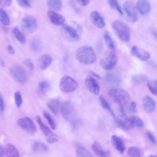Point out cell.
<instances>
[{
  "label": "cell",
  "mask_w": 157,
  "mask_h": 157,
  "mask_svg": "<svg viewBox=\"0 0 157 157\" xmlns=\"http://www.w3.org/2000/svg\"><path fill=\"white\" fill-rule=\"evenodd\" d=\"M75 57L80 63L86 65H90L94 63L97 57L92 47L88 45L82 46L77 51Z\"/></svg>",
  "instance_id": "6da1fadb"
},
{
  "label": "cell",
  "mask_w": 157,
  "mask_h": 157,
  "mask_svg": "<svg viewBox=\"0 0 157 157\" xmlns=\"http://www.w3.org/2000/svg\"><path fill=\"white\" fill-rule=\"evenodd\" d=\"M112 28L114 33L119 39L122 41L128 42L130 37L129 29L123 22L116 21L113 22Z\"/></svg>",
  "instance_id": "7a4b0ae2"
},
{
  "label": "cell",
  "mask_w": 157,
  "mask_h": 157,
  "mask_svg": "<svg viewBox=\"0 0 157 157\" xmlns=\"http://www.w3.org/2000/svg\"><path fill=\"white\" fill-rule=\"evenodd\" d=\"M109 97L116 102L123 105L129 103L130 96L125 90L121 88H115L110 90L109 92Z\"/></svg>",
  "instance_id": "3957f363"
},
{
  "label": "cell",
  "mask_w": 157,
  "mask_h": 157,
  "mask_svg": "<svg viewBox=\"0 0 157 157\" xmlns=\"http://www.w3.org/2000/svg\"><path fill=\"white\" fill-rule=\"evenodd\" d=\"M77 82L68 75H64L61 78L59 83V87L61 90L66 93H71L77 88Z\"/></svg>",
  "instance_id": "277c9868"
},
{
  "label": "cell",
  "mask_w": 157,
  "mask_h": 157,
  "mask_svg": "<svg viewBox=\"0 0 157 157\" xmlns=\"http://www.w3.org/2000/svg\"><path fill=\"white\" fill-rule=\"evenodd\" d=\"M61 26V34L65 40L70 42H75L79 39V34L75 28L65 23Z\"/></svg>",
  "instance_id": "5b68a950"
},
{
  "label": "cell",
  "mask_w": 157,
  "mask_h": 157,
  "mask_svg": "<svg viewBox=\"0 0 157 157\" xmlns=\"http://www.w3.org/2000/svg\"><path fill=\"white\" fill-rule=\"evenodd\" d=\"M123 8L128 21L132 23L136 22L137 19V14L133 3L131 1H127L124 3Z\"/></svg>",
  "instance_id": "8992f818"
},
{
  "label": "cell",
  "mask_w": 157,
  "mask_h": 157,
  "mask_svg": "<svg viewBox=\"0 0 157 157\" xmlns=\"http://www.w3.org/2000/svg\"><path fill=\"white\" fill-rule=\"evenodd\" d=\"M121 114L118 117L115 115L114 113L112 114L117 123L122 128L126 129H131L134 127V125L130 118L126 116L122 108L120 109Z\"/></svg>",
  "instance_id": "52a82bcc"
},
{
  "label": "cell",
  "mask_w": 157,
  "mask_h": 157,
  "mask_svg": "<svg viewBox=\"0 0 157 157\" xmlns=\"http://www.w3.org/2000/svg\"><path fill=\"white\" fill-rule=\"evenodd\" d=\"M118 61L117 55L110 52L105 57L101 59L99 62L101 67L104 69L109 70L113 69L116 65Z\"/></svg>",
  "instance_id": "ba28073f"
},
{
  "label": "cell",
  "mask_w": 157,
  "mask_h": 157,
  "mask_svg": "<svg viewBox=\"0 0 157 157\" xmlns=\"http://www.w3.org/2000/svg\"><path fill=\"white\" fill-rule=\"evenodd\" d=\"M17 123L21 128L31 133H34L36 131V126L32 120L28 117H24L19 119Z\"/></svg>",
  "instance_id": "9c48e42d"
},
{
  "label": "cell",
  "mask_w": 157,
  "mask_h": 157,
  "mask_svg": "<svg viewBox=\"0 0 157 157\" xmlns=\"http://www.w3.org/2000/svg\"><path fill=\"white\" fill-rule=\"evenodd\" d=\"M10 71L13 77L19 82L24 83L27 80V76L26 72L19 66H12L10 69Z\"/></svg>",
  "instance_id": "30bf717a"
},
{
  "label": "cell",
  "mask_w": 157,
  "mask_h": 157,
  "mask_svg": "<svg viewBox=\"0 0 157 157\" xmlns=\"http://www.w3.org/2000/svg\"><path fill=\"white\" fill-rule=\"evenodd\" d=\"M130 53L132 56L143 61H147L150 57V54L148 52L136 46L132 47Z\"/></svg>",
  "instance_id": "8fae6325"
},
{
  "label": "cell",
  "mask_w": 157,
  "mask_h": 157,
  "mask_svg": "<svg viewBox=\"0 0 157 157\" xmlns=\"http://www.w3.org/2000/svg\"><path fill=\"white\" fill-rule=\"evenodd\" d=\"M85 84L88 90L91 93L98 95L99 93V87L97 81L94 78L88 76L85 80Z\"/></svg>",
  "instance_id": "7c38bea8"
},
{
  "label": "cell",
  "mask_w": 157,
  "mask_h": 157,
  "mask_svg": "<svg viewBox=\"0 0 157 157\" xmlns=\"http://www.w3.org/2000/svg\"><path fill=\"white\" fill-rule=\"evenodd\" d=\"M74 110L73 105L70 101H65L61 104L60 110L63 117L66 120L68 121L70 119Z\"/></svg>",
  "instance_id": "4fadbf2b"
},
{
  "label": "cell",
  "mask_w": 157,
  "mask_h": 157,
  "mask_svg": "<svg viewBox=\"0 0 157 157\" xmlns=\"http://www.w3.org/2000/svg\"><path fill=\"white\" fill-rule=\"evenodd\" d=\"M21 25L23 29L29 33L34 32L37 27L36 20L33 18L29 17L23 18L21 20Z\"/></svg>",
  "instance_id": "5bb4252c"
},
{
  "label": "cell",
  "mask_w": 157,
  "mask_h": 157,
  "mask_svg": "<svg viewBox=\"0 0 157 157\" xmlns=\"http://www.w3.org/2000/svg\"><path fill=\"white\" fill-rule=\"evenodd\" d=\"M90 18L93 24L97 27L101 29L105 26V20L98 11L96 10L92 11L90 14Z\"/></svg>",
  "instance_id": "9a60e30c"
},
{
  "label": "cell",
  "mask_w": 157,
  "mask_h": 157,
  "mask_svg": "<svg viewBox=\"0 0 157 157\" xmlns=\"http://www.w3.org/2000/svg\"><path fill=\"white\" fill-rule=\"evenodd\" d=\"M48 15L51 22L57 26L62 25L64 23V17L55 11L51 10L48 12Z\"/></svg>",
  "instance_id": "2e32d148"
},
{
  "label": "cell",
  "mask_w": 157,
  "mask_h": 157,
  "mask_svg": "<svg viewBox=\"0 0 157 157\" xmlns=\"http://www.w3.org/2000/svg\"><path fill=\"white\" fill-rule=\"evenodd\" d=\"M136 7L141 14L146 15L149 13L151 6L148 0H139L136 3Z\"/></svg>",
  "instance_id": "e0dca14e"
},
{
  "label": "cell",
  "mask_w": 157,
  "mask_h": 157,
  "mask_svg": "<svg viewBox=\"0 0 157 157\" xmlns=\"http://www.w3.org/2000/svg\"><path fill=\"white\" fill-rule=\"evenodd\" d=\"M143 104L144 108L147 113H151L155 109L156 104L154 101L150 97L146 96L144 97L143 100Z\"/></svg>",
  "instance_id": "ac0fdd59"
},
{
  "label": "cell",
  "mask_w": 157,
  "mask_h": 157,
  "mask_svg": "<svg viewBox=\"0 0 157 157\" xmlns=\"http://www.w3.org/2000/svg\"><path fill=\"white\" fill-rule=\"evenodd\" d=\"M112 142L115 148L120 152L123 153L126 148L123 140L116 135H114L111 137Z\"/></svg>",
  "instance_id": "d6986e66"
},
{
  "label": "cell",
  "mask_w": 157,
  "mask_h": 157,
  "mask_svg": "<svg viewBox=\"0 0 157 157\" xmlns=\"http://www.w3.org/2000/svg\"><path fill=\"white\" fill-rule=\"evenodd\" d=\"M92 147L94 153L98 156L105 157H108L110 155L109 151L105 150L102 146L97 141L94 142Z\"/></svg>",
  "instance_id": "ffe728a7"
},
{
  "label": "cell",
  "mask_w": 157,
  "mask_h": 157,
  "mask_svg": "<svg viewBox=\"0 0 157 157\" xmlns=\"http://www.w3.org/2000/svg\"><path fill=\"white\" fill-rule=\"evenodd\" d=\"M52 60V57L50 55L48 54L42 55L39 59V67L42 70L46 69L51 64Z\"/></svg>",
  "instance_id": "44dd1931"
},
{
  "label": "cell",
  "mask_w": 157,
  "mask_h": 157,
  "mask_svg": "<svg viewBox=\"0 0 157 157\" xmlns=\"http://www.w3.org/2000/svg\"><path fill=\"white\" fill-rule=\"evenodd\" d=\"M4 149V155L7 156L18 157L19 156V152L17 149L11 144H7Z\"/></svg>",
  "instance_id": "7402d4cb"
},
{
  "label": "cell",
  "mask_w": 157,
  "mask_h": 157,
  "mask_svg": "<svg viewBox=\"0 0 157 157\" xmlns=\"http://www.w3.org/2000/svg\"><path fill=\"white\" fill-rule=\"evenodd\" d=\"M61 104L59 100L54 98L50 101L47 103V106L50 110L54 114L57 115L60 109Z\"/></svg>",
  "instance_id": "603a6c76"
},
{
  "label": "cell",
  "mask_w": 157,
  "mask_h": 157,
  "mask_svg": "<svg viewBox=\"0 0 157 157\" xmlns=\"http://www.w3.org/2000/svg\"><path fill=\"white\" fill-rule=\"evenodd\" d=\"M47 4L50 10L55 12L59 11L62 5L61 0H47Z\"/></svg>",
  "instance_id": "cb8c5ba5"
},
{
  "label": "cell",
  "mask_w": 157,
  "mask_h": 157,
  "mask_svg": "<svg viewBox=\"0 0 157 157\" xmlns=\"http://www.w3.org/2000/svg\"><path fill=\"white\" fill-rule=\"evenodd\" d=\"M32 149L34 152H45L48 151V147L44 143L37 141L33 143Z\"/></svg>",
  "instance_id": "d4e9b609"
},
{
  "label": "cell",
  "mask_w": 157,
  "mask_h": 157,
  "mask_svg": "<svg viewBox=\"0 0 157 157\" xmlns=\"http://www.w3.org/2000/svg\"><path fill=\"white\" fill-rule=\"evenodd\" d=\"M104 37L105 44L110 49L113 50L115 48L114 43L109 33L105 31L104 34Z\"/></svg>",
  "instance_id": "484cf974"
},
{
  "label": "cell",
  "mask_w": 157,
  "mask_h": 157,
  "mask_svg": "<svg viewBox=\"0 0 157 157\" xmlns=\"http://www.w3.org/2000/svg\"><path fill=\"white\" fill-rule=\"evenodd\" d=\"M75 154L78 157H92L90 153L84 147L78 146L77 147Z\"/></svg>",
  "instance_id": "4316f807"
},
{
  "label": "cell",
  "mask_w": 157,
  "mask_h": 157,
  "mask_svg": "<svg viewBox=\"0 0 157 157\" xmlns=\"http://www.w3.org/2000/svg\"><path fill=\"white\" fill-rule=\"evenodd\" d=\"M36 119L44 135L46 137L48 136L51 132L50 129L43 123L39 116L37 115L36 116Z\"/></svg>",
  "instance_id": "83f0119b"
},
{
  "label": "cell",
  "mask_w": 157,
  "mask_h": 157,
  "mask_svg": "<svg viewBox=\"0 0 157 157\" xmlns=\"http://www.w3.org/2000/svg\"><path fill=\"white\" fill-rule=\"evenodd\" d=\"M0 22L5 26H8L10 24L9 17L2 8H0Z\"/></svg>",
  "instance_id": "f1b7e54d"
},
{
  "label": "cell",
  "mask_w": 157,
  "mask_h": 157,
  "mask_svg": "<svg viewBox=\"0 0 157 157\" xmlns=\"http://www.w3.org/2000/svg\"><path fill=\"white\" fill-rule=\"evenodd\" d=\"M50 84L46 80L41 81L38 85V89L40 92L42 94L46 93L50 88Z\"/></svg>",
  "instance_id": "f546056e"
},
{
  "label": "cell",
  "mask_w": 157,
  "mask_h": 157,
  "mask_svg": "<svg viewBox=\"0 0 157 157\" xmlns=\"http://www.w3.org/2000/svg\"><path fill=\"white\" fill-rule=\"evenodd\" d=\"M13 33L17 40L21 44H24L25 42V38L24 35L17 27L13 29Z\"/></svg>",
  "instance_id": "4dcf8cb0"
},
{
  "label": "cell",
  "mask_w": 157,
  "mask_h": 157,
  "mask_svg": "<svg viewBox=\"0 0 157 157\" xmlns=\"http://www.w3.org/2000/svg\"><path fill=\"white\" fill-rule=\"evenodd\" d=\"M128 155L131 157H140L141 154L139 149L137 147L132 146L129 147L127 151Z\"/></svg>",
  "instance_id": "1f68e13d"
},
{
  "label": "cell",
  "mask_w": 157,
  "mask_h": 157,
  "mask_svg": "<svg viewBox=\"0 0 157 157\" xmlns=\"http://www.w3.org/2000/svg\"><path fill=\"white\" fill-rule=\"evenodd\" d=\"M43 114L44 117L47 120L51 128L55 129L56 128V124L55 121L52 116L48 113L44 111Z\"/></svg>",
  "instance_id": "d6a6232c"
},
{
  "label": "cell",
  "mask_w": 157,
  "mask_h": 157,
  "mask_svg": "<svg viewBox=\"0 0 157 157\" xmlns=\"http://www.w3.org/2000/svg\"><path fill=\"white\" fill-rule=\"evenodd\" d=\"M108 3L111 7L116 10L121 15H123L122 9L117 0H108Z\"/></svg>",
  "instance_id": "836d02e7"
},
{
  "label": "cell",
  "mask_w": 157,
  "mask_h": 157,
  "mask_svg": "<svg viewBox=\"0 0 157 157\" xmlns=\"http://www.w3.org/2000/svg\"><path fill=\"white\" fill-rule=\"evenodd\" d=\"M130 119L133 124L139 128H143L144 126V123L143 121L139 117L136 116H132Z\"/></svg>",
  "instance_id": "e575fe53"
},
{
  "label": "cell",
  "mask_w": 157,
  "mask_h": 157,
  "mask_svg": "<svg viewBox=\"0 0 157 157\" xmlns=\"http://www.w3.org/2000/svg\"><path fill=\"white\" fill-rule=\"evenodd\" d=\"M99 99L101 106L103 108L110 112L112 114L113 113L108 102L103 95H100L99 97Z\"/></svg>",
  "instance_id": "d590c367"
},
{
  "label": "cell",
  "mask_w": 157,
  "mask_h": 157,
  "mask_svg": "<svg viewBox=\"0 0 157 157\" xmlns=\"http://www.w3.org/2000/svg\"><path fill=\"white\" fill-rule=\"evenodd\" d=\"M31 46L33 50L36 52H38L41 50L42 44L40 40L34 39L31 42Z\"/></svg>",
  "instance_id": "8d00e7d4"
},
{
  "label": "cell",
  "mask_w": 157,
  "mask_h": 157,
  "mask_svg": "<svg viewBox=\"0 0 157 157\" xmlns=\"http://www.w3.org/2000/svg\"><path fill=\"white\" fill-rule=\"evenodd\" d=\"M59 136L52 131L47 136H46L47 141L50 144L56 143L59 140Z\"/></svg>",
  "instance_id": "74e56055"
},
{
  "label": "cell",
  "mask_w": 157,
  "mask_h": 157,
  "mask_svg": "<svg viewBox=\"0 0 157 157\" xmlns=\"http://www.w3.org/2000/svg\"><path fill=\"white\" fill-rule=\"evenodd\" d=\"M147 86L151 92L154 95H157V81L156 80L149 81Z\"/></svg>",
  "instance_id": "f35d334b"
},
{
  "label": "cell",
  "mask_w": 157,
  "mask_h": 157,
  "mask_svg": "<svg viewBox=\"0 0 157 157\" xmlns=\"http://www.w3.org/2000/svg\"><path fill=\"white\" fill-rule=\"evenodd\" d=\"M14 98L16 106L18 108L20 107L23 102L22 96L20 92L19 91L15 92L14 94Z\"/></svg>",
  "instance_id": "ab89813d"
},
{
  "label": "cell",
  "mask_w": 157,
  "mask_h": 157,
  "mask_svg": "<svg viewBox=\"0 0 157 157\" xmlns=\"http://www.w3.org/2000/svg\"><path fill=\"white\" fill-rule=\"evenodd\" d=\"M18 4L21 7L29 8L31 7V0H16Z\"/></svg>",
  "instance_id": "60d3db41"
},
{
  "label": "cell",
  "mask_w": 157,
  "mask_h": 157,
  "mask_svg": "<svg viewBox=\"0 0 157 157\" xmlns=\"http://www.w3.org/2000/svg\"><path fill=\"white\" fill-rule=\"evenodd\" d=\"M12 0H0V4L3 7L7 8L10 5Z\"/></svg>",
  "instance_id": "b9f144b4"
},
{
  "label": "cell",
  "mask_w": 157,
  "mask_h": 157,
  "mask_svg": "<svg viewBox=\"0 0 157 157\" xmlns=\"http://www.w3.org/2000/svg\"><path fill=\"white\" fill-rule=\"evenodd\" d=\"M147 136L150 141L153 144H155L156 143V139L153 134L150 132H148Z\"/></svg>",
  "instance_id": "7bdbcfd3"
},
{
  "label": "cell",
  "mask_w": 157,
  "mask_h": 157,
  "mask_svg": "<svg viewBox=\"0 0 157 157\" xmlns=\"http://www.w3.org/2000/svg\"><path fill=\"white\" fill-rule=\"evenodd\" d=\"M24 63L29 68L31 71L34 69V67L33 64L31 60L29 59H27L25 60Z\"/></svg>",
  "instance_id": "ee69618b"
},
{
  "label": "cell",
  "mask_w": 157,
  "mask_h": 157,
  "mask_svg": "<svg viewBox=\"0 0 157 157\" xmlns=\"http://www.w3.org/2000/svg\"><path fill=\"white\" fill-rule=\"evenodd\" d=\"M5 109V105L3 97L0 94V109L1 111L3 112Z\"/></svg>",
  "instance_id": "f6af8a7d"
},
{
  "label": "cell",
  "mask_w": 157,
  "mask_h": 157,
  "mask_svg": "<svg viewBox=\"0 0 157 157\" xmlns=\"http://www.w3.org/2000/svg\"><path fill=\"white\" fill-rule=\"evenodd\" d=\"M80 4L84 6L88 5L89 2L90 0H77Z\"/></svg>",
  "instance_id": "bcb514c9"
},
{
  "label": "cell",
  "mask_w": 157,
  "mask_h": 157,
  "mask_svg": "<svg viewBox=\"0 0 157 157\" xmlns=\"http://www.w3.org/2000/svg\"><path fill=\"white\" fill-rule=\"evenodd\" d=\"M136 104L134 101H132L130 103V109L132 112H135L136 109Z\"/></svg>",
  "instance_id": "7dc6e473"
},
{
  "label": "cell",
  "mask_w": 157,
  "mask_h": 157,
  "mask_svg": "<svg viewBox=\"0 0 157 157\" xmlns=\"http://www.w3.org/2000/svg\"><path fill=\"white\" fill-rule=\"evenodd\" d=\"M89 73L91 75L95 77L96 78L98 79H101V76L98 74L95 73L94 71H89Z\"/></svg>",
  "instance_id": "c3c4849f"
},
{
  "label": "cell",
  "mask_w": 157,
  "mask_h": 157,
  "mask_svg": "<svg viewBox=\"0 0 157 157\" xmlns=\"http://www.w3.org/2000/svg\"><path fill=\"white\" fill-rule=\"evenodd\" d=\"M9 52L12 55H13L15 53L14 50L12 46L9 45L7 47Z\"/></svg>",
  "instance_id": "681fc988"
},
{
  "label": "cell",
  "mask_w": 157,
  "mask_h": 157,
  "mask_svg": "<svg viewBox=\"0 0 157 157\" xmlns=\"http://www.w3.org/2000/svg\"><path fill=\"white\" fill-rule=\"evenodd\" d=\"M4 149L2 145L0 144V157H2L4 155Z\"/></svg>",
  "instance_id": "f907efd6"
},
{
  "label": "cell",
  "mask_w": 157,
  "mask_h": 157,
  "mask_svg": "<svg viewBox=\"0 0 157 157\" xmlns=\"http://www.w3.org/2000/svg\"><path fill=\"white\" fill-rule=\"evenodd\" d=\"M0 65L3 67H5V64L3 59L0 55Z\"/></svg>",
  "instance_id": "816d5d0a"
}]
</instances>
